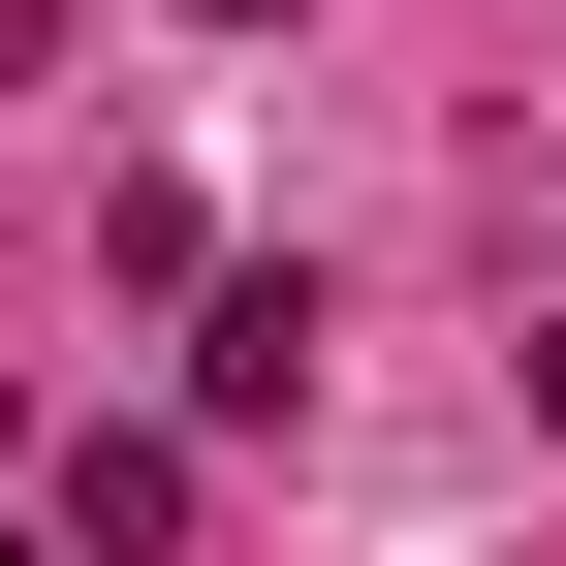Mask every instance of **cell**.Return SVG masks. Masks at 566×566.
Returning a JSON list of instances; mask_svg holds the SVG:
<instances>
[{"mask_svg":"<svg viewBox=\"0 0 566 566\" xmlns=\"http://www.w3.org/2000/svg\"><path fill=\"white\" fill-rule=\"evenodd\" d=\"M32 535H63V566H189V441H63Z\"/></svg>","mask_w":566,"mask_h":566,"instance_id":"1","label":"cell"},{"mask_svg":"<svg viewBox=\"0 0 566 566\" xmlns=\"http://www.w3.org/2000/svg\"><path fill=\"white\" fill-rule=\"evenodd\" d=\"M189 32H315V0H189Z\"/></svg>","mask_w":566,"mask_h":566,"instance_id":"2","label":"cell"},{"mask_svg":"<svg viewBox=\"0 0 566 566\" xmlns=\"http://www.w3.org/2000/svg\"><path fill=\"white\" fill-rule=\"evenodd\" d=\"M535 409H566V315H535Z\"/></svg>","mask_w":566,"mask_h":566,"instance_id":"3","label":"cell"}]
</instances>
